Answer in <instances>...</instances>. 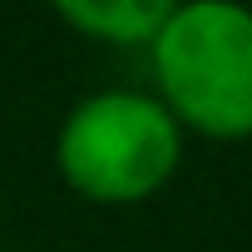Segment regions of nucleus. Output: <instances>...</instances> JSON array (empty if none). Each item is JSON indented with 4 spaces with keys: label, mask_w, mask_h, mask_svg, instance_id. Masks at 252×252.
<instances>
[{
    "label": "nucleus",
    "mask_w": 252,
    "mask_h": 252,
    "mask_svg": "<svg viewBox=\"0 0 252 252\" xmlns=\"http://www.w3.org/2000/svg\"><path fill=\"white\" fill-rule=\"evenodd\" d=\"M154 94L183 134L252 139V5L183 0L168 5L154 45Z\"/></svg>",
    "instance_id": "nucleus-1"
},
{
    "label": "nucleus",
    "mask_w": 252,
    "mask_h": 252,
    "mask_svg": "<svg viewBox=\"0 0 252 252\" xmlns=\"http://www.w3.org/2000/svg\"><path fill=\"white\" fill-rule=\"evenodd\" d=\"M173 0H60L55 15L104 45H154L163 15H168Z\"/></svg>",
    "instance_id": "nucleus-3"
},
{
    "label": "nucleus",
    "mask_w": 252,
    "mask_h": 252,
    "mask_svg": "<svg viewBox=\"0 0 252 252\" xmlns=\"http://www.w3.org/2000/svg\"><path fill=\"white\" fill-rule=\"evenodd\" d=\"M0 252H5V247H0Z\"/></svg>",
    "instance_id": "nucleus-4"
},
{
    "label": "nucleus",
    "mask_w": 252,
    "mask_h": 252,
    "mask_svg": "<svg viewBox=\"0 0 252 252\" xmlns=\"http://www.w3.org/2000/svg\"><path fill=\"white\" fill-rule=\"evenodd\" d=\"M183 129L154 89L109 84L74 99L55 129V168L89 203H144L183 163Z\"/></svg>",
    "instance_id": "nucleus-2"
}]
</instances>
